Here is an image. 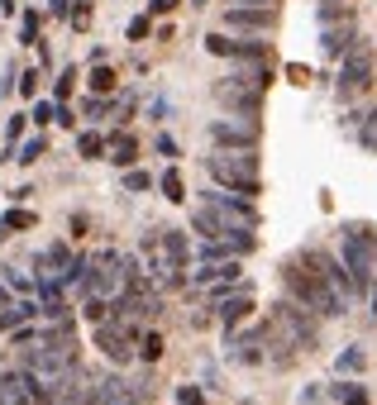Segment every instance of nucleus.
<instances>
[{
    "instance_id": "f257e3e1",
    "label": "nucleus",
    "mask_w": 377,
    "mask_h": 405,
    "mask_svg": "<svg viewBox=\"0 0 377 405\" xmlns=\"http://www.w3.org/2000/svg\"><path fill=\"white\" fill-rule=\"evenodd\" d=\"M282 286H286V296L296 300V305H306L311 315L339 320V315L348 310V300L339 296L330 281H325V272L311 263V248H301L296 258H286V263H282Z\"/></svg>"
},
{
    "instance_id": "f03ea898",
    "label": "nucleus",
    "mask_w": 377,
    "mask_h": 405,
    "mask_svg": "<svg viewBox=\"0 0 377 405\" xmlns=\"http://www.w3.org/2000/svg\"><path fill=\"white\" fill-rule=\"evenodd\" d=\"M205 172L220 182V186L239 191V196H258V157L244 148V153H215V157H205Z\"/></svg>"
},
{
    "instance_id": "7ed1b4c3",
    "label": "nucleus",
    "mask_w": 377,
    "mask_h": 405,
    "mask_svg": "<svg viewBox=\"0 0 377 405\" xmlns=\"http://www.w3.org/2000/svg\"><path fill=\"white\" fill-rule=\"evenodd\" d=\"M272 325L282 329L286 343H291V348H301V353H311L315 343H320L311 310H306V305H296V300H282V305H272Z\"/></svg>"
},
{
    "instance_id": "20e7f679",
    "label": "nucleus",
    "mask_w": 377,
    "mask_h": 405,
    "mask_svg": "<svg viewBox=\"0 0 377 405\" xmlns=\"http://www.w3.org/2000/svg\"><path fill=\"white\" fill-rule=\"evenodd\" d=\"M344 267H348V277H353V291H368L373 286V234L368 229H344Z\"/></svg>"
},
{
    "instance_id": "39448f33",
    "label": "nucleus",
    "mask_w": 377,
    "mask_h": 405,
    "mask_svg": "<svg viewBox=\"0 0 377 405\" xmlns=\"http://www.w3.org/2000/svg\"><path fill=\"white\" fill-rule=\"evenodd\" d=\"M373 86V48L363 43L353 53H344V72H339V95H358Z\"/></svg>"
},
{
    "instance_id": "423d86ee",
    "label": "nucleus",
    "mask_w": 377,
    "mask_h": 405,
    "mask_svg": "<svg viewBox=\"0 0 377 405\" xmlns=\"http://www.w3.org/2000/svg\"><path fill=\"white\" fill-rule=\"evenodd\" d=\"M95 348H100L110 362H129L134 358V329L105 320V325H95Z\"/></svg>"
},
{
    "instance_id": "0eeeda50",
    "label": "nucleus",
    "mask_w": 377,
    "mask_h": 405,
    "mask_svg": "<svg viewBox=\"0 0 377 405\" xmlns=\"http://www.w3.org/2000/svg\"><path fill=\"white\" fill-rule=\"evenodd\" d=\"M210 143L244 153V148L258 143V125H253V120H215V125H210Z\"/></svg>"
},
{
    "instance_id": "6e6552de",
    "label": "nucleus",
    "mask_w": 377,
    "mask_h": 405,
    "mask_svg": "<svg viewBox=\"0 0 377 405\" xmlns=\"http://www.w3.org/2000/svg\"><path fill=\"white\" fill-rule=\"evenodd\" d=\"M0 405H33V391H29V372H0Z\"/></svg>"
},
{
    "instance_id": "1a4fd4ad",
    "label": "nucleus",
    "mask_w": 377,
    "mask_h": 405,
    "mask_svg": "<svg viewBox=\"0 0 377 405\" xmlns=\"http://www.w3.org/2000/svg\"><path fill=\"white\" fill-rule=\"evenodd\" d=\"M272 19H277V15H272L267 5H258V10H239V5H234V10L224 15V24H229V29H258V33H263V29H272Z\"/></svg>"
},
{
    "instance_id": "9d476101",
    "label": "nucleus",
    "mask_w": 377,
    "mask_h": 405,
    "mask_svg": "<svg viewBox=\"0 0 377 405\" xmlns=\"http://www.w3.org/2000/svg\"><path fill=\"white\" fill-rule=\"evenodd\" d=\"M348 43H353V19H348V24H334V29H325V53H330V58L348 53Z\"/></svg>"
},
{
    "instance_id": "9b49d317",
    "label": "nucleus",
    "mask_w": 377,
    "mask_h": 405,
    "mask_svg": "<svg viewBox=\"0 0 377 405\" xmlns=\"http://www.w3.org/2000/svg\"><path fill=\"white\" fill-rule=\"evenodd\" d=\"M249 310H253V300H249V296H239V300H229V305L220 310V320H224V325H239V320H244Z\"/></svg>"
},
{
    "instance_id": "f8f14e48",
    "label": "nucleus",
    "mask_w": 377,
    "mask_h": 405,
    "mask_svg": "<svg viewBox=\"0 0 377 405\" xmlns=\"http://www.w3.org/2000/svg\"><path fill=\"white\" fill-rule=\"evenodd\" d=\"M115 162H120V167H129V162H134V139H129V134H115Z\"/></svg>"
},
{
    "instance_id": "ddd939ff",
    "label": "nucleus",
    "mask_w": 377,
    "mask_h": 405,
    "mask_svg": "<svg viewBox=\"0 0 377 405\" xmlns=\"http://www.w3.org/2000/svg\"><path fill=\"white\" fill-rule=\"evenodd\" d=\"M162 196H167V201H182V177H177V172L162 177Z\"/></svg>"
},
{
    "instance_id": "4468645a",
    "label": "nucleus",
    "mask_w": 377,
    "mask_h": 405,
    "mask_svg": "<svg viewBox=\"0 0 377 405\" xmlns=\"http://www.w3.org/2000/svg\"><path fill=\"white\" fill-rule=\"evenodd\" d=\"M100 153H105V143L95 134H81V157H100Z\"/></svg>"
},
{
    "instance_id": "2eb2a0df",
    "label": "nucleus",
    "mask_w": 377,
    "mask_h": 405,
    "mask_svg": "<svg viewBox=\"0 0 377 405\" xmlns=\"http://www.w3.org/2000/svg\"><path fill=\"white\" fill-rule=\"evenodd\" d=\"M91 86H95V91H110V86H115V72H110V67L91 72Z\"/></svg>"
},
{
    "instance_id": "dca6fc26",
    "label": "nucleus",
    "mask_w": 377,
    "mask_h": 405,
    "mask_svg": "<svg viewBox=\"0 0 377 405\" xmlns=\"http://www.w3.org/2000/svg\"><path fill=\"white\" fill-rule=\"evenodd\" d=\"M157 353H162V339H157V334H148V339H143V362H153Z\"/></svg>"
},
{
    "instance_id": "f3484780",
    "label": "nucleus",
    "mask_w": 377,
    "mask_h": 405,
    "mask_svg": "<svg viewBox=\"0 0 377 405\" xmlns=\"http://www.w3.org/2000/svg\"><path fill=\"white\" fill-rule=\"evenodd\" d=\"M339 367H344V372H358V367H363V353H358V348H348L344 358H339Z\"/></svg>"
},
{
    "instance_id": "a211bd4d",
    "label": "nucleus",
    "mask_w": 377,
    "mask_h": 405,
    "mask_svg": "<svg viewBox=\"0 0 377 405\" xmlns=\"http://www.w3.org/2000/svg\"><path fill=\"white\" fill-rule=\"evenodd\" d=\"M125 186H129V191H148V177H143V172H129Z\"/></svg>"
},
{
    "instance_id": "6ab92c4d",
    "label": "nucleus",
    "mask_w": 377,
    "mask_h": 405,
    "mask_svg": "<svg viewBox=\"0 0 377 405\" xmlns=\"http://www.w3.org/2000/svg\"><path fill=\"white\" fill-rule=\"evenodd\" d=\"M10 286H15V291H29L33 281H29V277H24V272H19V267H10Z\"/></svg>"
},
{
    "instance_id": "aec40b11",
    "label": "nucleus",
    "mask_w": 377,
    "mask_h": 405,
    "mask_svg": "<svg viewBox=\"0 0 377 405\" xmlns=\"http://www.w3.org/2000/svg\"><path fill=\"white\" fill-rule=\"evenodd\" d=\"M38 153H43V143H38V139L24 143V157H19V162H38Z\"/></svg>"
},
{
    "instance_id": "412c9836",
    "label": "nucleus",
    "mask_w": 377,
    "mask_h": 405,
    "mask_svg": "<svg viewBox=\"0 0 377 405\" xmlns=\"http://www.w3.org/2000/svg\"><path fill=\"white\" fill-rule=\"evenodd\" d=\"M182 0H153V15H167V10H177Z\"/></svg>"
},
{
    "instance_id": "4be33fe9",
    "label": "nucleus",
    "mask_w": 377,
    "mask_h": 405,
    "mask_svg": "<svg viewBox=\"0 0 377 405\" xmlns=\"http://www.w3.org/2000/svg\"><path fill=\"white\" fill-rule=\"evenodd\" d=\"M373 315H377V291H373Z\"/></svg>"
},
{
    "instance_id": "5701e85b",
    "label": "nucleus",
    "mask_w": 377,
    "mask_h": 405,
    "mask_svg": "<svg viewBox=\"0 0 377 405\" xmlns=\"http://www.w3.org/2000/svg\"><path fill=\"white\" fill-rule=\"evenodd\" d=\"M258 5H267V10H272V0H258Z\"/></svg>"
}]
</instances>
